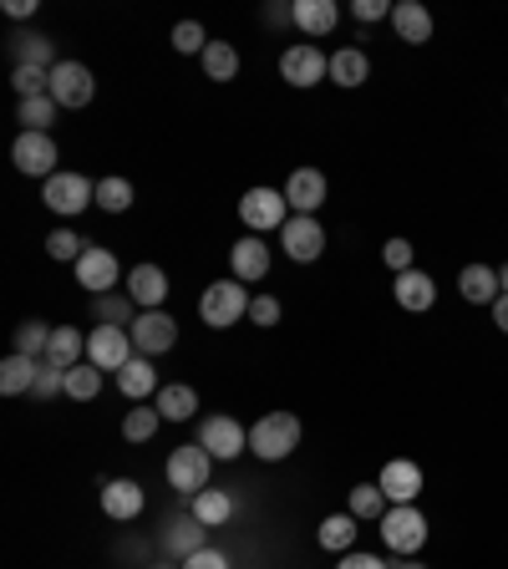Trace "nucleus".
<instances>
[{
    "instance_id": "40",
    "label": "nucleus",
    "mask_w": 508,
    "mask_h": 569,
    "mask_svg": "<svg viewBox=\"0 0 508 569\" xmlns=\"http://www.w3.org/2000/svg\"><path fill=\"white\" fill-rule=\"evenodd\" d=\"M97 209L128 213L132 209V183L128 178H102V183H97Z\"/></svg>"
},
{
    "instance_id": "44",
    "label": "nucleus",
    "mask_w": 508,
    "mask_h": 569,
    "mask_svg": "<svg viewBox=\"0 0 508 569\" xmlns=\"http://www.w3.org/2000/svg\"><path fill=\"white\" fill-rule=\"evenodd\" d=\"M381 260H387L391 274H407L412 270V239H387V244H381Z\"/></svg>"
},
{
    "instance_id": "7",
    "label": "nucleus",
    "mask_w": 508,
    "mask_h": 569,
    "mask_svg": "<svg viewBox=\"0 0 508 569\" xmlns=\"http://www.w3.org/2000/svg\"><path fill=\"white\" fill-rule=\"evenodd\" d=\"M280 77L290 87H300V92H306V87H316L320 77H331V57H326L316 41H296V47L280 57Z\"/></svg>"
},
{
    "instance_id": "41",
    "label": "nucleus",
    "mask_w": 508,
    "mask_h": 569,
    "mask_svg": "<svg viewBox=\"0 0 508 569\" xmlns=\"http://www.w3.org/2000/svg\"><path fill=\"white\" fill-rule=\"evenodd\" d=\"M47 254H51V260H71V264H77L87 254V244L71 234V229H51V234H47Z\"/></svg>"
},
{
    "instance_id": "14",
    "label": "nucleus",
    "mask_w": 508,
    "mask_h": 569,
    "mask_svg": "<svg viewBox=\"0 0 508 569\" xmlns=\"http://www.w3.org/2000/svg\"><path fill=\"white\" fill-rule=\"evenodd\" d=\"M199 442H203V452L209 458H225V462H235L239 452L249 448V432L235 422V417H203V427H199Z\"/></svg>"
},
{
    "instance_id": "10",
    "label": "nucleus",
    "mask_w": 508,
    "mask_h": 569,
    "mask_svg": "<svg viewBox=\"0 0 508 569\" xmlns=\"http://www.w3.org/2000/svg\"><path fill=\"white\" fill-rule=\"evenodd\" d=\"M239 219H245L249 234L285 229V219H290V203H285V193H275V189H249L245 199H239Z\"/></svg>"
},
{
    "instance_id": "30",
    "label": "nucleus",
    "mask_w": 508,
    "mask_h": 569,
    "mask_svg": "<svg viewBox=\"0 0 508 569\" xmlns=\"http://www.w3.org/2000/svg\"><path fill=\"white\" fill-rule=\"evenodd\" d=\"M11 57H16V67H36V71L57 67V47H51L47 36H11Z\"/></svg>"
},
{
    "instance_id": "20",
    "label": "nucleus",
    "mask_w": 508,
    "mask_h": 569,
    "mask_svg": "<svg viewBox=\"0 0 508 569\" xmlns=\"http://www.w3.org/2000/svg\"><path fill=\"white\" fill-rule=\"evenodd\" d=\"M391 26H397V36H402L407 47H427L432 41V11L417 6V0H397L391 6Z\"/></svg>"
},
{
    "instance_id": "48",
    "label": "nucleus",
    "mask_w": 508,
    "mask_h": 569,
    "mask_svg": "<svg viewBox=\"0 0 508 569\" xmlns=\"http://www.w3.org/2000/svg\"><path fill=\"white\" fill-rule=\"evenodd\" d=\"M336 569H391V565H381L377 555H361V549H351V555H341V565Z\"/></svg>"
},
{
    "instance_id": "27",
    "label": "nucleus",
    "mask_w": 508,
    "mask_h": 569,
    "mask_svg": "<svg viewBox=\"0 0 508 569\" xmlns=\"http://www.w3.org/2000/svg\"><path fill=\"white\" fill-rule=\"evenodd\" d=\"M367 77H371V61H367V51H361V47L331 51V82L336 87H361Z\"/></svg>"
},
{
    "instance_id": "25",
    "label": "nucleus",
    "mask_w": 508,
    "mask_h": 569,
    "mask_svg": "<svg viewBox=\"0 0 508 569\" xmlns=\"http://www.w3.org/2000/svg\"><path fill=\"white\" fill-rule=\"evenodd\" d=\"M47 361H51V367H61V371L82 367V361H87V336L77 331V326H57V331H51V351H47Z\"/></svg>"
},
{
    "instance_id": "43",
    "label": "nucleus",
    "mask_w": 508,
    "mask_h": 569,
    "mask_svg": "<svg viewBox=\"0 0 508 569\" xmlns=\"http://www.w3.org/2000/svg\"><path fill=\"white\" fill-rule=\"evenodd\" d=\"M57 391H67V371L51 367V361H41V377H36L31 397H36V402H47V397H57Z\"/></svg>"
},
{
    "instance_id": "52",
    "label": "nucleus",
    "mask_w": 508,
    "mask_h": 569,
    "mask_svg": "<svg viewBox=\"0 0 508 569\" xmlns=\"http://www.w3.org/2000/svg\"><path fill=\"white\" fill-rule=\"evenodd\" d=\"M498 284H504V296H508V264H504V270H498Z\"/></svg>"
},
{
    "instance_id": "1",
    "label": "nucleus",
    "mask_w": 508,
    "mask_h": 569,
    "mask_svg": "<svg viewBox=\"0 0 508 569\" xmlns=\"http://www.w3.org/2000/svg\"><path fill=\"white\" fill-rule=\"evenodd\" d=\"M300 448V417L296 412H270L249 427V452L265 462H285Z\"/></svg>"
},
{
    "instance_id": "23",
    "label": "nucleus",
    "mask_w": 508,
    "mask_h": 569,
    "mask_svg": "<svg viewBox=\"0 0 508 569\" xmlns=\"http://www.w3.org/2000/svg\"><path fill=\"white\" fill-rule=\"evenodd\" d=\"M153 407L163 422H189V417L199 412V391H193L189 381H173V387H158Z\"/></svg>"
},
{
    "instance_id": "26",
    "label": "nucleus",
    "mask_w": 508,
    "mask_h": 569,
    "mask_svg": "<svg viewBox=\"0 0 508 569\" xmlns=\"http://www.w3.org/2000/svg\"><path fill=\"white\" fill-rule=\"evenodd\" d=\"M36 377H41V361H31V356H21V351H11L6 361H0V391H6V397L31 391Z\"/></svg>"
},
{
    "instance_id": "19",
    "label": "nucleus",
    "mask_w": 508,
    "mask_h": 569,
    "mask_svg": "<svg viewBox=\"0 0 508 569\" xmlns=\"http://www.w3.org/2000/svg\"><path fill=\"white\" fill-rule=\"evenodd\" d=\"M128 296L138 310H163L168 300V274L158 270V264H138V270H128Z\"/></svg>"
},
{
    "instance_id": "37",
    "label": "nucleus",
    "mask_w": 508,
    "mask_h": 569,
    "mask_svg": "<svg viewBox=\"0 0 508 569\" xmlns=\"http://www.w3.org/2000/svg\"><path fill=\"white\" fill-rule=\"evenodd\" d=\"M97 391H102V371H97L92 361H82V367L67 371V397L71 402H92Z\"/></svg>"
},
{
    "instance_id": "32",
    "label": "nucleus",
    "mask_w": 508,
    "mask_h": 569,
    "mask_svg": "<svg viewBox=\"0 0 508 569\" xmlns=\"http://www.w3.org/2000/svg\"><path fill=\"white\" fill-rule=\"evenodd\" d=\"M203 77H209V82H235L239 77L235 41H209V51H203Z\"/></svg>"
},
{
    "instance_id": "18",
    "label": "nucleus",
    "mask_w": 508,
    "mask_h": 569,
    "mask_svg": "<svg viewBox=\"0 0 508 569\" xmlns=\"http://www.w3.org/2000/svg\"><path fill=\"white\" fill-rule=\"evenodd\" d=\"M102 513L107 519H118V523L138 519L142 513V488L132 483V478H102Z\"/></svg>"
},
{
    "instance_id": "9",
    "label": "nucleus",
    "mask_w": 508,
    "mask_h": 569,
    "mask_svg": "<svg viewBox=\"0 0 508 569\" xmlns=\"http://www.w3.org/2000/svg\"><path fill=\"white\" fill-rule=\"evenodd\" d=\"M280 244H285V254H290L296 264H310V260L326 254V229L316 224V213H290L285 229H280Z\"/></svg>"
},
{
    "instance_id": "35",
    "label": "nucleus",
    "mask_w": 508,
    "mask_h": 569,
    "mask_svg": "<svg viewBox=\"0 0 508 569\" xmlns=\"http://www.w3.org/2000/svg\"><path fill=\"white\" fill-rule=\"evenodd\" d=\"M92 310H97V320H102V326H122V331H128L132 320H138V306H132V296H118V290H112V296H97Z\"/></svg>"
},
{
    "instance_id": "38",
    "label": "nucleus",
    "mask_w": 508,
    "mask_h": 569,
    "mask_svg": "<svg viewBox=\"0 0 508 569\" xmlns=\"http://www.w3.org/2000/svg\"><path fill=\"white\" fill-rule=\"evenodd\" d=\"M57 112H61V107L51 102V92H47V97H21V122H26V132H47L51 122H57Z\"/></svg>"
},
{
    "instance_id": "49",
    "label": "nucleus",
    "mask_w": 508,
    "mask_h": 569,
    "mask_svg": "<svg viewBox=\"0 0 508 569\" xmlns=\"http://www.w3.org/2000/svg\"><path fill=\"white\" fill-rule=\"evenodd\" d=\"M6 16H11V21H26V16H36V0H6Z\"/></svg>"
},
{
    "instance_id": "2",
    "label": "nucleus",
    "mask_w": 508,
    "mask_h": 569,
    "mask_svg": "<svg viewBox=\"0 0 508 569\" xmlns=\"http://www.w3.org/2000/svg\"><path fill=\"white\" fill-rule=\"evenodd\" d=\"M249 290H245V280H213L209 290L199 296V316H203V326H213V331H229L235 320H245L249 316Z\"/></svg>"
},
{
    "instance_id": "45",
    "label": "nucleus",
    "mask_w": 508,
    "mask_h": 569,
    "mask_svg": "<svg viewBox=\"0 0 508 569\" xmlns=\"http://www.w3.org/2000/svg\"><path fill=\"white\" fill-rule=\"evenodd\" d=\"M249 320H255V326H280V300H275V296H255V300H249Z\"/></svg>"
},
{
    "instance_id": "50",
    "label": "nucleus",
    "mask_w": 508,
    "mask_h": 569,
    "mask_svg": "<svg viewBox=\"0 0 508 569\" xmlns=\"http://www.w3.org/2000/svg\"><path fill=\"white\" fill-rule=\"evenodd\" d=\"M488 316H494V326H498V331L508 336V296H498L494 306H488Z\"/></svg>"
},
{
    "instance_id": "11",
    "label": "nucleus",
    "mask_w": 508,
    "mask_h": 569,
    "mask_svg": "<svg viewBox=\"0 0 508 569\" xmlns=\"http://www.w3.org/2000/svg\"><path fill=\"white\" fill-rule=\"evenodd\" d=\"M92 92H97V82L82 61H57V67H51V102L57 107L77 112V107L92 102Z\"/></svg>"
},
{
    "instance_id": "16",
    "label": "nucleus",
    "mask_w": 508,
    "mask_h": 569,
    "mask_svg": "<svg viewBox=\"0 0 508 569\" xmlns=\"http://www.w3.org/2000/svg\"><path fill=\"white\" fill-rule=\"evenodd\" d=\"M377 483H381V493H387V503H417V493H422V468H417L412 458H391Z\"/></svg>"
},
{
    "instance_id": "53",
    "label": "nucleus",
    "mask_w": 508,
    "mask_h": 569,
    "mask_svg": "<svg viewBox=\"0 0 508 569\" xmlns=\"http://www.w3.org/2000/svg\"><path fill=\"white\" fill-rule=\"evenodd\" d=\"M153 569H173V565H153Z\"/></svg>"
},
{
    "instance_id": "36",
    "label": "nucleus",
    "mask_w": 508,
    "mask_h": 569,
    "mask_svg": "<svg viewBox=\"0 0 508 569\" xmlns=\"http://www.w3.org/2000/svg\"><path fill=\"white\" fill-rule=\"evenodd\" d=\"M391 503H387V493H381V483H356L351 488V513L356 519H371V523H381V513H387Z\"/></svg>"
},
{
    "instance_id": "6",
    "label": "nucleus",
    "mask_w": 508,
    "mask_h": 569,
    "mask_svg": "<svg viewBox=\"0 0 508 569\" xmlns=\"http://www.w3.org/2000/svg\"><path fill=\"white\" fill-rule=\"evenodd\" d=\"M128 336H132V351L153 361V356L173 351V341H178V320L168 316V310H138V320L128 326Z\"/></svg>"
},
{
    "instance_id": "4",
    "label": "nucleus",
    "mask_w": 508,
    "mask_h": 569,
    "mask_svg": "<svg viewBox=\"0 0 508 569\" xmlns=\"http://www.w3.org/2000/svg\"><path fill=\"white\" fill-rule=\"evenodd\" d=\"M41 203H47L51 213H61V219H77L87 203H97V183L82 173H51L47 183H41Z\"/></svg>"
},
{
    "instance_id": "13",
    "label": "nucleus",
    "mask_w": 508,
    "mask_h": 569,
    "mask_svg": "<svg viewBox=\"0 0 508 569\" xmlns=\"http://www.w3.org/2000/svg\"><path fill=\"white\" fill-rule=\"evenodd\" d=\"M11 163L21 168L26 178H41V183H47V178L57 173V142H51V132H21L11 148Z\"/></svg>"
},
{
    "instance_id": "33",
    "label": "nucleus",
    "mask_w": 508,
    "mask_h": 569,
    "mask_svg": "<svg viewBox=\"0 0 508 569\" xmlns=\"http://www.w3.org/2000/svg\"><path fill=\"white\" fill-rule=\"evenodd\" d=\"M51 331H57V326H47V320H21V326H16V351L31 356V361H47Z\"/></svg>"
},
{
    "instance_id": "29",
    "label": "nucleus",
    "mask_w": 508,
    "mask_h": 569,
    "mask_svg": "<svg viewBox=\"0 0 508 569\" xmlns=\"http://www.w3.org/2000/svg\"><path fill=\"white\" fill-rule=\"evenodd\" d=\"M356 513H331V519H320V529H316V539H320V549H331V555H351V545H356Z\"/></svg>"
},
{
    "instance_id": "3",
    "label": "nucleus",
    "mask_w": 508,
    "mask_h": 569,
    "mask_svg": "<svg viewBox=\"0 0 508 569\" xmlns=\"http://www.w3.org/2000/svg\"><path fill=\"white\" fill-rule=\"evenodd\" d=\"M381 545H387L397 559H412L417 549L427 545L422 509H417V503H391V509L381 513Z\"/></svg>"
},
{
    "instance_id": "5",
    "label": "nucleus",
    "mask_w": 508,
    "mask_h": 569,
    "mask_svg": "<svg viewBox=\"0 0 508 569\" xmlns=\"http://www.w3.org/2000/svg\"><path fill=\"white\" fill-rule=\"evenodd\" d=\"M209 468H213V458L203 452V442H183V448H173L168 452V488H178V493H203L209 488Z\"/></svg>"
},
{
    "instance_id": "22",
    "label": "nucleus",
    "mask_w": 508,
    "mask_h": 569,
    "mask_svg": "<svg viewBox=\"0 0 508 569\" xmlns=\"http://www.w3.org/2000/svg\"><path fill=\"white\" fill-rule=\"evenodd\" d=\"M458 296L468 300V306H494V300L504 296V284H498V270H488V264H462Z\"/></svg>"
},
{
    "instance_id": "46",
    "label": "nucleus",
    "mask_w": 508,
    "mask_h": 569,
    "mask_svg": "<svg viewBox=\"0 0 508 569\" xmlns=\"http://www.w3.org/2000/svg\"><path fill=\"white\" fill-rule=\"evenodd\" d=\"M351 16H356L361 26H371V21H391V0H356Z\"/></svg>"
},
{
    "instance_id": "15",
    "label": "nucleus",
    "mask_w": 508,
    "mask_h": 569,
    "mask_svg": "<svg viewBox=\"0 0 508 569\" xmlns=\"http://www.w3.org/2000/svg\"><path fill=\"white\" fill-rule=\"evenodd\" d=\"M229 264H235V280H245V284L265 280L270 274V244L260 234H239L229 244Z\"/></svg>"
},
{
    "instance_id": "24",
    "label": "nucleus",
    "mask_w": 508,
    "mask_h": 569,
    "mask_svg": "<svg viewBox=\"0 0 508 569\" xmlns=\"http://www.w3.org/2000/svg\"><path fill=\"white\" fill-rule=\"evenodd\" d=\"M341 21V6L336 0H296V26L306 36H331Z\"/></svg>"
},
{
    "instance_id": "17",
    "label": "nucleus",
    "mask_w": 508,
    "mask_h": 569,
    "mask_svg": "<svg viewBox=\"0 0 508 569\" xmlns=\"http://www.w3.org/2000/svg\"><path fill=\"white\" fill-rule=\"evenodd\" d=\"M285 203H290V213H316L326 203V173L320 168H296L285 178Z\"/></svg>"
},
{
    "instance_id": "42",
    "label": "nucleus",
    "mask_w": 508,
    "mask_h": 569,
    "mask_svg": "<svg viewBox=\"0 0 508 569\" xmlns=\"http://www.w3.org/2000/svg\"><path fill=\"white\" fill-rule=\"evenodd\" d=\"M173 51H183V57H193V51H209V36H203V26L199 21H178L173 26Z\"/></svg>"
},
{
    "instance_id": "21",
    "label": "nucleus",
    "mask_w": 508,
    "mask_h": 569,
    "mask_svg": "<svg viewBox=\"0 0 508 569\" xmlns=\"http://www.w3.org/2000/svg\"><path fill=\"white\" fill-rule=\"evenodd\" d=\"M391 296H397V306H402V310L422 316V310H432V300H438V284H432V274L407 270V274H397V284H391Z\"/></svg>"
},
{
    "instance_id": "39",
    "label": "nucleus",
    "mask_w": 508,
    "mask_h": 569,
    "mask_svg": "<svg viewBox=\"0 0 508 569\" xmlns=\"http://www.w3.org/2000/svg\"><path fill=\"white\" fill-rule=\"evenodd\" d=\"M163 427V417H158V407H132L128 417H122V438L128 442H148Z\"/></svg>"
},
{
    "instance_id": "8",
    "label": "nucleus",
    "mask_w": 508,
    "mask_h": 569,
    "mask_svg": "<svg viewBox=\"0 0 508 569\" xmlns=\"http://www.w3.org/2000/svg\"><path fill=\"white\" fill-rule=\"evenodd\" d=\"M132 356L138 351H132V336L122 331V326H97V331L87 336V361H92L97 371H112V377H118Z\"/></svg>"
},
{
    "instance_id": "12",
    "label": "nucleus",
    "mask_w": 508,
    "mask_h": 569,
    "mask_svg": "<svg viewBox=\"0 0 508 569\" xmlns=\"http://www.w3.org/2000/svg\"><path fill=\"white\" fill-rule=\"evenodd\" d=\"M122 280V264H118V254L112 249H102V244H87V254L77 260V284H82L87 296H112V284Z\"/></svg>"
},
{
    "instance_id": "47",
    "label": "nucleus",
    "mask_w": 508,
    "mask_h": 569,
    "mask_svg": "<svg viewBox=\"0 0 508 569\" xmlns=\"http://www.w3.org/2000/svg\"><path fill=\"white\" fill-rule=\"evenodd\" d=\"M178 569H229V559L219 555V549H199V555H189Z\"/></svg>"
},
{
    "instance_id": "31",
    "label": "nucleus",
    "mask_w": 508,
    "mask_h": 569,
    "mask_svg": "<svg viewBox=\"0 0 508 569\" xmlns=\"http://www.w3.org/2000/svg\"><path fill=\"white\" fill-rule=\"evenodd\" d=\"M153 387H158V367L148 361V356H132L128 367L118 371V391H122V397H132V402H138V397H148Z\"/></svg>"
},
{
    "instance_id": "28",
    "label": "nucleus",
    "mask_w": 508,
    "mask_h": 569,
    "mask_svg": "<svg viewBox=\"0 0 508 569\" xmlns=\"http://www.w3.org/2000/svg\"><path fill=\"white\" fill-rule=\"evenodd\" d=\"M193 519H199L203 529H219V523L235 519V498H229L225 488H203V493H193Z\"/></svg>"
},
{
    "instance_id": "34",
    "label": "nucleus",
    "mask_w": 508,
    "mask_h": 569,
    "mask_svg": "<svg viewBox=\"0 0 508 569\" xmlns=\"http://www.w3.org/2000/svg\"><path fill=\"white\" fill-rule=\"evenodd\" d=\"M163 545L173 549V555H183V559L199 555V549H209L203 545V523L199 519H173L168 523V533H163Z\"/></svg>"
},
{
    "instance_id": "51",
    "label": "nucleus",
    "mask_w": 508,
    "mask_h": 569,
    "mask_svg": "<svg viewBox=\"0 0 508 569\" xmlns=\"http://www.w3.org/2000/svg\"><path fill=\"white\" fill-rule=\"evenodd\" d=\"M391 569H427V565H417V559H397Z\"/></svg>"
}]
</instances>
